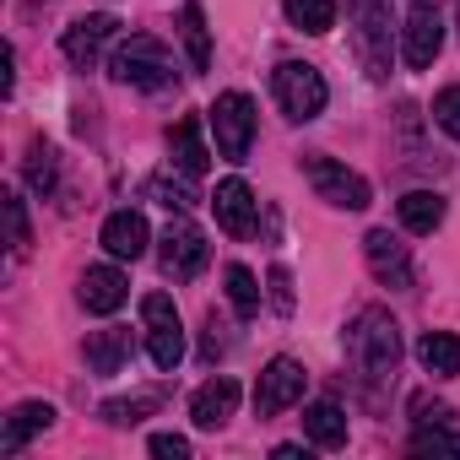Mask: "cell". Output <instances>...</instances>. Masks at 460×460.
Wrapping results in <instances>:
<instances>
[{
    "label": "cell",
    "mask_w": 460,
    "mask_h": 460,
    "mask_svg": "<svg viewBox=\"0 0 460 460\" xmlns=\"http://www.w3.org/2000/svg\"><path fill=\"white\" fill-rule=\"evenodd\" d=\"M168 152H173L179 173H190V179H200V173L211 168V152H206V141H200V119H195V114H184V119L168 130Z\"/></svg>",
    "instance_id": "cell-18"
},
{
    "label": "cell",
    "mask_w": 460,
    "mask_h": 460,
    "mask_svg": "<svg viewBox=\"0 0 460 460\" xmlns=\"http://www.w3.org/2000/svg\"><path fill=\"white\" fill-rule=\"evenodd\" d=\"M152 455H157V460H190V438H179V433H157V438H152Z\"/></svg>",
    "instance_id": "cell-31"
},
{
    "label": "cell",
    "mask_w": 460,
    "mask_h": 460,
    "mask_svg": "<svg viewBox=\"0 0 460 460\" xmlns=\"http://www.w3.org/2000/svg\"><path fill=\"white\" fill-rule=\"evenodd\" d=\"M347 22H352V55L363 60L368 82H385L390 76V28H395V12L390 0H347Z\"/></svg>",
    "instance_id": "cell-1"
},
{
    "label": "cell",
    "mask_w": 460,
    "mask_h": 460,
    "mask_svg": "<svg viewBox=\"0 0 460 460\" xmlns=\"http://www.w3.org/2000/svg\"><path fill=\"white\" fill-rule=\"evenodd\" d=\"M282 12L298 33H331L336 28V0H282Z\"/></svg>",
    "instance_id": "cell-23"
},
{
    "label": "cell",
    "mask_w": 460,
    "mask_h": 460,
    "mask_svg": "<svg viewBox=\"0 0 460 460\" xmlns=\"http://www.w3.org/2000/svg\"><path fill=\"white\" fill-rule=\"evenodd\" d=\"M363 261H368L374 282H385V288H411V255H406V244L390 234V227H374V234L363 239Z\"/></svg>",
    "instance_id": "cell-13"
},
{
    "label": "cell",
    "mask_w": 460,
    "mask_h": 460,
    "mask_svg": "<svg viewBox=\"0 0 460 460\" xmlns=\"http://www.w3.org/2000/svg\"><path fill=\"white\" fill-rule=\"evenodd\" d=\"M103 250L114 255V261H141L146 255V244H152V234H146V217L141 211H109V222H103Z\"/></svg>",
    "instance_id": "cell-14"
},
{
    "label": "cell",
    "mask_w": 460,
    "mask_h": 460,
    "mask_svg": "<svg viewBox=\"0 0 460 460\" xmlns=\"http://www.w3.org/2000/svg\"><path fill=\"white\" fill-rule=\"evenodd\" d=\"M304 433L314 449H341L347 444V411L336 401H314V406H304Z\"/></svg>",
    "instance_id": "cell-20"
},
{
    "label": "cell",
    "mask_w": 460,
    "mask_h": 460,
    "mask_svg": "<svg viewBox=\"0 0 460 460\" xmlns=\"http://www.w3.org/2000/svg\"><path fill=\"white\" fill-rule=\"evenodd\" d=\"M304 173H309V184H314V195H320L325 206H341V211H363V206L374 200L368 179H363V173H352L347 163L325 157V152L304 157Z\"/></svg>",
    "instance_id": "cell-7"
},
{
    "label": "cell",
    "mask_w": 460,
    "mask_h": 460,
    "mask_svg": "<svg viewBox=\"0 0 460 460\" xmlns=\"http://www.w3.org/2000/svg\"><path fill=\"white\" fill-rule=\"evenodd\" d=\"M55 179H60V163H55V146H44V141H33V152H28V184H33L39 195H55Z\"/></svg>",
    "instance_id": "cell-27"
},
{
    "label": "cell",
    "mask_w": 460,
    "mask_h": 460,
    "mask_svg": "<svg viewBox=\"0 0 460 460\" xmlns=\"http://www.w3.org/2000/svg\"><path fill=\"white\" fill-rule=\"evenodd\" d=\"M44 428H55V406L49 401H22L12 417H6V428H0V449L6 455H17L33 433H44Z\"/></svg>",
    "instance_id": "cell-19"
},
{
    "label": "cell",
    "mask_w": 460,
    "mask_h": 460,
    "mask_svg": "<svg viewBox=\"0 0 460 460\" xmlns=\"http://www.w3.org/2000/svg\"><path fill=\"white\" fill-rule=\"evenodd\" d=\"M417 363H422L433 379H455V374H460V336L428 331V336L417 341Z\"/></svg>",
    "instance_id": "cell-21"
},
{
    "label": "cell",
    "mask_w": 460,
    "mask_h": 460,
    "mask_svg": "<svg viewBox=\"0 0 460 460\" xmlns=\"http://www.w3.org/2000/svg\"><path fill=\"white\" fill-rule=\"evenodd\" d=\"M271 87H277L282 114H288V119H298V125L320 119V114H325V103H331L325 76H320L314 66H304V60H282V66H277V76H271Z\"/></svg>",
    "instance_id": "cell-4"
},
{
    "label": "cell",
    "mask_w": 460,
    "mask_h": 460,
    "mask_svg": "<svg viewBox=\"0 0 460 460\" xmlns=\"http://www.w3.org/2000/svg\"><path fill=\"white\" fill-rule=\"evenodd\" d=\"M206 261H211L206 234H200L190 217H173V222L163 227V271H168L173 282H195V277L206 271Z\"/></svg>",
    "instance_id": "cell-8"
},
{
    "label": "cell",
    "mask_w": 460,
    "mask_h": 460,
    "mask_svg": "<svg viewBox=\"0 0 460 460\" xmlns=\"http://www.w3.org/2000/svg\"><path fill=\"white\" fill-rule=\"evenodd\" d=\"M109 76L125 82V87H141V93H163V87L173 82V55H168L163 39H152V33H130V39L114 49Z\"/></svg>",
    "instance_id": "cell-3"
},
{
    "label": "cell",
    "mask_w": 460,
    "mask_h": 460,
    "mask_svg": "<svg viewBox=\"0 0 460 460\" xmlns=\"http://www.w3.org/2000/svg\"><path fill=\"white\" fill-rule=\"evenodd\" d=\"M163 406V395L157 390H146V395H125V401H103V417L114 422V428H130V422H141L146 411H157Z\"/></svg>",
    "instance_id": "cell-26"
},
{
    "label": "cell",
    "mask_w": 460,
    "mask_h": 460,
    "mask_svg": "<svg viewBox=\"0 0 460 460\" xmlns=\"http://www.w3.org/2000/svg\"><path fill=\"white\" fill-rule=\"evenodd\" d=\"M211 211H217V227L227 239H250L255 234V190L244 179H222L211 190Z\"/></svg>",
    "instance_id": "cell-12"
},
{
    "label": "cell",
    "mask_w": 460,
    "mask_h": 460,
    "mask_svg": "<svg viewBox=\"0 0 460 460\" xmlns=\"http://www.w3.org/2000/svg\"><path fill=\"white\" fill-rule=\"evenodd\" d=\"M141 325H146V358L173 374L184 363V325H179V309L168 293H146L141 298Z\"/></svg>",
    "instance_id": "cell-6"
},
{
    "label": "cell",
    "mask_w": 460,
    "mask_h": 460,
    "mask_svg": "<svg viewBox=\"0 0 460 460\" xmlns=\"http://www.w3.org/2000/svg\"><path fill=\"white\" fill-rule=\"evenodd\" d=\"M130 298V282L119 266H87L82 271V309L87 314H114Z\"/></svg>",
    "instance_id": "cell-16"
},
{
    "label": "cell",
    "mask_w": 460,
    "mask_h": 460,
    "mask_svg": "<svg viewBox=\"0 0 460 460\" xmlns=\"http://www.w3.org/2000/svg\"><path fill=\"white\" fill-rule=\"evenodd\" d=\"M82 358H87V368L93 374H119L125 363H130V331L125 325H103V331H93L87 336V347H82Z\"/></svg>",
    "instance_id": "cell-17"
},
{
    "label": "cell",
    "mask_w": 460,
    "mask_h": 460,
    "mask_svg": "<svg viewBox=\"0 0 460 460\" xmlns=\"http://www.w3.org/2000/svg\"><path fill=\"white\" fill-rule=\"evenodd\" d=\"M211 136H217V152L227 163H244L250 146H255V98L250 93H222L211 103Z\"/></svg>",
    "instance_id": "cell-5"
},
{
    "label": "cell",
    "mask_w": 460,
    "mask_h": 460,
    "mask_svg": "<svg viewBox=\"0 0 460 460\" xmlns=\"http://www.w3.org/2000/svg\"><path fill=\"white\" fill-rule=\"evenodd\" d=\"M395 211H401V227H406V234H433V227L444 222V195L411 190V195L395 200Z\"/></svg>",
    "instance_id": "cell-22"
},
{
    "label": "cell",
    "mask_w": 460,
    "mask_h": 460,
    "mask_svg": "<svg viewBox=\"0 0 460 460\" xmlns=\"http://www.w3.org/2000/svg\"><path fill=\"white\" fill-rule=\"evenodd\" d=\"M234 411H239V379H227V374L206 379V385L190 395V417H195V428H222Z\"/></svg>",
    "instance_id": "cell-15"
},
{
    "label": "cell",
    "mask_w": 460,
    "mask_h": 460,
    "mask_svg": "<svg viewBox=\"0 0 460 460\" xmlns=\"http://www.w3.org/2000/svg\"><path fill=\"white\" fill-rule=\"evenodd\" d=\"M222 282H227V304H234L244 320L261 309V282H255V271H250V266H227V271H222Z\"/></svg>",
    "instance_id": "cell-25"
},
{
    "label": "cell",
    "mask_w": 460,
    "mask_h": 460,
    "mask_svg": "<svg viewBox=\"0 0 460 460\" xmlns=\"http://www.w3.org/2000/svg\"><path fill=\"white\" fill-rule=\"evenodd\" d=\"M6 222H12V250H28L33 234H28V206H22L17 190H6Z\"/></svg>",
    "instance_id": "cell-30"
},
{
    "label": "cell",
    "mask_w": 460,
    "mask_h": 460,
    "mask_svg": "<svg viewBox=\"0 0 460 460\" xmlns=\"http://www.w3.org/2000/svg\"><path fill=\"white\" fill-rule=\"evenodd\" d=\"M179 28H184L190 66H195V71H206V66H211V33H206V12H200V6H184V12H179Z\"/></svg>",
    "instance_id": "cell-24"
},
{
    "label": "cell",
    "mask_w": 460,
    "mask_h": 460,
    "mask_svg": "<svg viewBox=\"0 0 460 460\" xmlns=\"http://www.w3.org/2000/svg\"><path fill=\"white\" fill-rule=\"evenodd\" d=\"M352 363L363 368V379H390L401 363V325L390 320V309H363L352 320Z\"/></svg>",
    "instance_id": "cell-2"
},
{
    "label": "cell",
    "mask_w": 460,
    "mask_h": 460,
    "mask_svg": "<svg viewBox=\"0 0 460 460\" xmlns=\"http://www.w3.org/2000/svg\"><path fill=\"white\" fill-rule=\"evenodd\" d=\"M411 455H460V433H449L444 422H422L411 433Z\"/></svg>",
    "instance_id": "cell-28"
},
{
    "label": "cell",
    "mask_w": 460,
    "mask_h": 460,
    "mask_svg": "<svg viewBox=\"0 0 460 460\" xmlns=\"http://www.w3.org/2000/svg\"><path fill=\"white\" fill-rule=\"evenodd\" d=\"M304 385H309L304 363H293V358H271L266 374L255 379V411H261V417H282L288 406L304 401Z\"/></svg>",
    "instance_id": "cell-9"
},
{
    "label": "cell",
    "mask_w": 460,
    "mask_h": 460,
    "mask_svg": "<svg viewBox=\"0 0 460 460\" xmlns=\"http://www.w3.org/2000/svg\"><path fill=\"white\" fill-rule=\"evenodd\" d=\"M271 298H277V309H282V314L293 309V282H288V271H282V266L271 271Z\"/></svg>",
    "instance_id": "cell-32"
},
{
    "label": "cell",
    "mask_w": 460,
    "mask_h": 460,
    "mask_svg": "<svg viewBox=\"0 0 460 460\" xmlns=\"http://www.w3.org/2000/svg\"><path fill=\"white\" fill-rule=\"evenodd\" d=\"M433 125H438L444 136H455V141H460V82H455V87H444V93L433 98Z\"/></svg>",
    "instance_id": "cell-29"
},
{
    "label": "cell",
    "mask_w": 460,
    "mask_h": 460,
    "mask_svg": "<svg viewBox=\"0 0 460 460\" xmlns=\"http://www.w3.org/2000/svg\"><path fill=\"white\" fill-rule=\"evenodd\" d=\"M119 39V17H109V12H93V17H76L66 33H60V49H66V60L71 66H98V55H103V44H114Z\"/></svg>",
    "instance_id": "cell-11"
},
{
    "label": "cell",
    "mask_w": 460,
    "mask_h": 460,
    "mask_svg": "<svg viewBox=\"0 0 460 460\" xmlns=\"http://www.w3.org/2000/svg\"><path fill=\"white\" fill-rule=\"evenodd\" d=\"M401 39H406V49H401V55H406V66H411V71H428V66L438 60V49H444V17H438L433 0H411Z\"/></svg>",
    "instance_id": "cell-10"
}]
</instances>
